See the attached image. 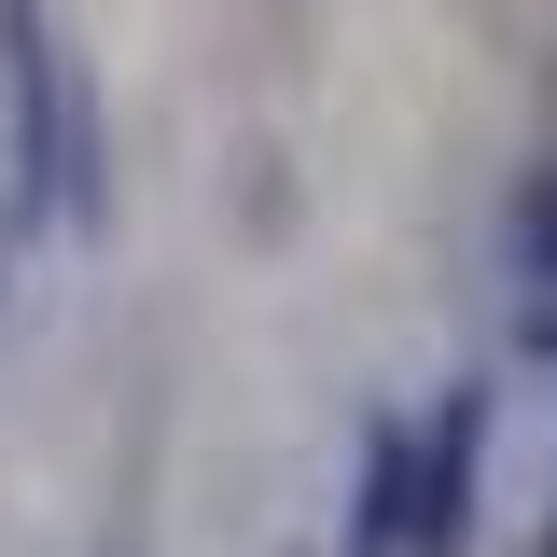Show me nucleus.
<instances>
[{"mask_svg":"<svg viewBox=\"0 0 557 557\" xmlns=\"http://www.w3.org/2000/svg\"><path fill=\"white\" fill-rule=\"evenodd\" d=\"M0 307H14V237H0Z\"/></svg>","mask_w":557,"mask_h":557,"instance_id":"nucleus-5","label":"nucleus"},{"mask_svg":"<svg viewBox=\"0 0 557 557\" xmlns=\"http://www.w3.org/2000/svg\"><path fill=\"white\" fill-rule=\"evenodd\" d=\"M487 432H502V391L487 376H446V405L405 418V557H474V530H487Z\"/></svg>","mask_w":557,"mask_h":557,"instance_id":"nucleus-1","label":"nucleus"},{"mask_svg":"<svg viewBox=\"0 0 557 557\" xmlns=\"http://www.w3.org/2000/svg\"><path fill=\"white\" fill-rule=\"evenodd\" d=\"M530 557H557V487H544V516H530Z\"/></svg>","mask_w":557,"mask_h":557,"instance_id":"nucleus-4","label":"nucleus"},{"mask_svg":"<svg viewBox=\"0 0 557 557\" xmlns=\"http://www.w3.org/2000/svg\"><path fill=\"white\" fill-rule=\"evenodd\" d=\"M335 557H405V418H391V405L362 418V474H348Z\"/></svg>","mask_w":557,"mask_h":557,"instance_id":"nucleus-3","label":"nucleus"},{"mask_svg":"<svg viewBox=\"0 0 557 557\" xmlns=\"http://www.w3.org/2000/svg\"><path fill=\"white\" fill-rule=\"evenodd\" d=\"M502 278H516V348L557 376V153L516 182V209H502Z\"/></svg>","mask_w":557,"mask_h":557,"instance_id":"nucleus-2","label":"nucleus"}]
</instances>
